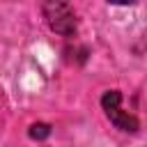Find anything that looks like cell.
<instances>
[{
  "instance_id": "cell-1",
  "label": "cell",
  "mask_w": 147,
  "mask_h": 147,
  "mask_svg": "<svg viewBox=\"0 0 147 147\" xmlns=\"http://www.w3.org/2000/svg\"><path fill=\"white\" fill-rule=\"evenodd\" d=\"M122 103V92L119 90H108L103 96H101V108L106 113V117L119 129V131H126V133H136L140 129V122L136 115H129L119 108Z\"/></svg>"
},
{
  "instance_id": "cell-2",
  "label": "cell",
  "mask_w": 147,
  "mask_h": 147,
  "mask_svg": "<svg viewBox=\"0 0 147 147\" xmlns=\"http://www.w3.org/2000/svg\"><path fill=\"white\" fill-rule=\"evenodd\" d=\"M44 16H46L51 30L62 34V37H74L76 30H78L76 14L67 2H46L44 5Z\"/></svg>"
},
{
  "instance_id": "cell-3",
  "label": "cell",
  "mask_w": 147,
  "mask_h": 147,
  "mask_svg": "<svg viewBox=\"0 0 147 147\" xmlns=\"http://www.w3.org/2000/svg\"><path fill=\"white\" fill-rule=\"evenodd\" d=\"M28 133H30L32 140H46V138L51 136V124H46V122H37V124L30 126Z\"/></svg>"
}]
</instances>
